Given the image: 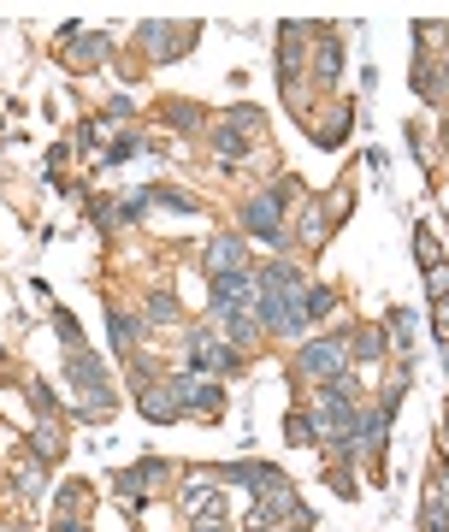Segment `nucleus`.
<instances>
[{"label":"nucleus","mask_w":449,"mask_h":532,"mask_svg":"<svg viewBox=\"0 0 449 532\" xmlns=\"http://www.w3.org/2000/svg\"><path fill=\"white\" fill-rule=\"evenodd\" d=\"M308 290L314 284H302V272L290 261L266 266L260 272V326H272L284 337H302L308 332Z\"/></svg>","instance_id":"obj_1"},{"label":"nucleus","mask_w":449,"mask_h":532,"mask_svg":"<svg viewBox=\"0 0 449 532\" xmlns=\"http://www.w3.org/2000/svg\"><path fill=\"white\" fill-rule=\"evenodd\" d=\"M302 373L308 379H343L349 373V337H320V343H302Z\"/></svg>","instance_id":"obj_2"},{"label":"nucleus","mask_w":449,"mask_h":532,"mask_svg":"<svg viewBox=\"0 0 449 532\" xmlns=\"http://www.w3.org/2000/svg\"><path fill=\"white\" fill-rule=\"evenodd\" d=\"M65 373H71V385H77V391H89V414H107V373H101V361H95V355H71V361H65Z\"/></svg>","instance_id":"obj_3"},{"label":"nucleus","mask_w":449,"mask_h":532,"mask_svg":"<svg viewBox=\"0 0 449 532\" xmlns=\"http://www.w3.org/2000/svg\"><path fill=\"white\" fill-rule=\"evenodd\" d=\"M190 361L201 367V373H213V379L237 367V355H231V349L219 343V332H213V326H201V332H190Z\"/></svg>","instance_id":"obj_4"},{"label":"nucleus","mask_w":449,"mask_h":532,"mask_svg":"<svg viewBox=\"0 0 449 532\" xmlns=\"http://www.w3.org/2000/svg\"><path fill=\"white\" fill-rule=\"evenodd\" d=\"M243 219H249V231H260L266 243H278V237H284V201H278V196H255Z\"/></svg>","instance_id":"obj_5"},{"label":"nucleus","mask_w":449,"mask_h":532,"mask_svg":"<svg viewBox=\"0 0 449 532\" xmlns=\"http://www.w3.org/2000/svg\"><path fill=\"white\" fill-rule=\"evenodd\" d=\"M178 402L184 408H195V414H219V402H225V391L213 385V379H178Z\"/></svg>","instance_id":"obj_6"},{"label":"nucleus","mask_w":449,"mask_h":532,"mask_svg":"<svg viewBox=\"0 0 449 532\" xmlns=\"http://www.w3.org/2000/svg\"><path fill=\"white\" fill-rule=\"evenodd\" d=\"M184 509H190L195 521H225V497H219V485H207V479H195L190 491H184Z\"/></svg>","instance_id":"obj_7"},{"label":"nucleus","mask_w":449,"mask_h":532,"mask_svg":"<svg viewBox=\"0 0 449 532\" xmlns=\"http://www.w3.org/2000/svg\"><path fill=\"white\" fill-rule=\"evenodd\" d=\"M207 272H213V278H231V272H249V266H243V243H237V237H219V243L207 249Z\"/></svg>","instance_id":"obj_8"},{"label":"nucleus","mask_w":449,"mask_h":532,"mask_svg":"<svg viewBox=\"0 0 449 532\" xmlns=\"http://www.w3.org/2000/svg\"><path fill=\"white\" fill-rule=\"evenodd\" d=\"M142 414H148V420H178V414H184L178 385H148V391H142Z\"/></svg>","instance_id":"obj_9"},{"label":"nucleus","mask_w":449,"mask_h":532,"mask_svg":"<svg viewBox=\"0 0 449 532\" xmlns=\"http://www.w3.org/2000/svg\"><path fill=\"white\" fill-rule=\"evenodd\" d=\"M213 320L225 326L231 343H255V337L266 332V326H260V314H249V308H225V314H213Z\"/></svg>","instance_id":"obj_10"},{"label":"nucleus","mask_w":449,"mask_h":532,"mask_svg":"<svg viewBox=\"0 0 449 532\" xmlns=\"http://www.w3.org/2000/svg\"><path fill=\"white\" fill-rule=\"evenodd\" d=\"M166 473H172L166 462H142V467H130L125 479H119V491H125V497H148V491H154Z\"/></svg>","instance_id":"obj_11"},{"label":"nucleus","mask_w":449,"mask_h":532,"mask_svg":"<svg viewBox=\"0 0 449 532\" xmlns=\"http://www.w3.org/2000/svg\"><path fill=\"white\" fill-rule=\"evenodd\" d=\"M101 54H107V36H83V42H77V60H71V66H101Z\"/></svg>","instance_id":"obj_12"},{"label":"nucleus","mask_w":449,"mask_h":532,"mask_svg":"<svg viewBox=\"0 0 449 532\" xmlns=\"http://www.w3.org/2000/svg\"><path fill=\"white\" fill-rule=\"evenodd\" d=\"M426 532H449V503L438 497V491L426 497Z\"/></svg>","instance_id":"obj_13"},{"label":"nucleus","mask_w":449,"mask_h":532,"mask_svg":"<svg viewBox=\"0 0 449 532\" xmlns=\"http://www.w3.org/2000/svg\"><path fill=\"white\" fill-rule=\"evenodd\" d=\"M172 314H178L172 296H154V302H148V320H154V326H172Z\"/></svg>","instance_id":"obj_14"},{"label":"nucleus","mask_w":449,"mask_h":532,"mask_svg":"<svg viewBox=\"0 0 449 532\" xmlns=\"http://www.w3.org/2000/svg\"><path fill=\"white\" fill-rule=\"evenodd\" d=\"M290 444H314V420L308 414H290Z\"/></svg>","instance_id":"obj_15"},{"label":"nucleus","mask_w":449,"mask_h":532,"mask_svg":"<svg viewBox=\"0 0 449 532\" xmlns=\"http://www.w3.org/2000/svg\"><path fill=\"white\" fill-rule=\"evenodd\" d=\"M219 160H243V136L237 131H219Z\"/></svg>","instance_id":"obj_16"},{"label":"nucleus","mask_w":449,"mask_h":532,"mask_svg":"<svg viewBox=\"0 0 449 532\" xmlns=\"http://www.w3.org/2000/svg\"><path fill=\"white\" fill-rule=\"evenodd\" d=\"M390 332L402 337L396 349H414V343H408V337H414V320H408V314H390Z\"/></svg>","instance_id":"obj_17"},{"label":"nucleus","mask_w":449,"mask_h":532,"mask_svg":"<svg viewBox=\"0 0 449 532\" xmlns=\"http://www.w3.org/2000/svg\"><path fill=\"white\" fill-rule=\"evenodd\" d=\"M113 337H119V349H130V337H136V326H130L125 314H113Z\"/></svg>","instance_id":"obj_18"},{"label":"nucleus","mask_w":449,"mask_h":532,"mask_svg":"<svg viewBox=\"0 0 449 532\" xmlns=\"http://www.w3.org/2000/svg\"><path fill=\"white\" fill-rule=\"evenodd\" d=\"M438 337L449 343V296H438Z\"/></svg>","instance_id":"obj_19"},{"label":"nucleus","mask_w":449,"mask_h":532,"mask_svg":"<svg viewBox=\"0 0 449 532\" xmlns=\"http://www.w3.org/2000/svg\"><path fill=\"white\" fill-rule=\"evenodd\" d=\"M444 367H449V343H444Z\"/></svg>","instance_id":"obj_20"}]
</instances>
